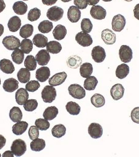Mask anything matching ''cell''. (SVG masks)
<instances>
[{
    "label": "cell",
    "mask_w": 139,
    "mask_h": 157,
    "mask_svg": "<svg viewBox=\"0 0 139 157\" xmlns=\"http://www.w3.org/2000/svg\"><path fill=\"white\" fill-rule=\"evenodd\" d=\"M34 32V27L29 24L24 25L20 29V35L24 39H26L32 35Z\"/></svg>",
    "instance_id": "38"
},
{
    "label": "cell",
    "mask_w": 139,
    "mask_h": 157,
    "mask_svg": "<svg viewBox=\"0 0 139 157\" xmlns=\"http://www.w3.org/2000/svg\"><path fill=\"white\" fill-rule=\"evenodd\" d=\"M38 29L43 34H47L50 32L53 29V24L47 20L43 21L38 25Z\"/></svg>",
    "instance_id": "39"
},
{
    "label": "cell",
    "mask_w": 139,
    "mask_h": 157,
    "mask_svg": "<svg viewBox=\"0 0 139 157\" xmlns=\"http://www.w3.org/2000/svg\"><path fill=\"white\" fill-rule=\"evenodd\" d=\"M36 61L40 66H46L50 60V56L48 51L45 49L40 50L36 56Z\"/></svg>",
    "instance_id": "13"
},
{
    "label": "cell",
    "mask_w": 139,
    "mask_h": 157,
    "mask_svg": "<svg viewBox=\"0 0 139 157\" xmlns=\"http://www.w3.org/2000/svg\"><path fill=\"white\" fill-rule=\"evenodd\" d=\"M130 72L129 67L126 63L120 64L116 70V77L119 79H123L127 77Z\"/></svg>",
    "instance_id": "25"
},
{
    "label": "cell",
    "mask_w": 139,
    "mask_h": 157,
    "mask_svg": "<svg viewBox=\"0 0 139 157\" xmlns=\"http://www.w3.org/2000/svg\"><path fill=\"white\" fill-rule=\"evenodd\" d=\"M125 93V88L122 85L119 83L116 84L112 86L111 90V95L112 98L115 101L118 100L122 98Z\"/></svg>",
    "instance_id": "15"
},
{
    "label": "cell",
    "mask_w": 139,
    "mask_h": 157,
    "mask_svg": "<svg viewBox=\"0 0 139 157\" xmlns=\"http://www.w3.org/2000/svg\"><path fill=\"white\" fill-rule=\"evenodd\" d=\"M81 26L82 31L89 33L93 29V24L89 18H83L81 21Z\"/></svg>",
    "instance_id": "44"
},
{
    "label": "cell",
    "mask_w": 139,
    "mask_h": 157,
    "mask_svg": "<svg viewBox=\"0 0 139 157\" xmlns=\"http://www.w3.org/2000/svg\"><path fill=\"white\" fill-rule=\"evenodd\" d=\"M120 59L123 63H129L133 58V52L130 47L127 45H122L119 51Z\"/></svg>",
    "instance_id": "6"
},
{
    "label": "cell",
    "mask_w": 139,
    "mask_h": 157,
    "mask_svg": "<svg viewBox=\"0 0 139 157\" xmlns=\"http://www.w3.org/2000/svg\"><path fill=\"white\" fill-rule=\"evenodd\" d=\"M33 48V43L30 39H24L21 44V49L24 53L29 54Z\"/></svg>",
    "instance_id": "42"
},
{
    "label": "cell",
    "mask_w": 139,
    "mask_h": 157,
    "mask_svg": "<svg viewBox=\"0 0 139 157\" xmlns=\"http://www.w3.org/2000/svg\"><path fill=\"white\" fill-rule=\"evenodd\" d=\"M131 118L134 123L139 124V107L133 109L131 113Z\"/></svg>",
    "instance_id": "49"
},
{
    "label": "cell",
    "mask_w": 139,
    "mask_h": 157,
    "mask_svg": "<svg viewBox=\"0 0 139 157\" xmlns=\"http://www.w3.org/2000/svg\"><path fill=\"white\" fill-rule=\"evenodd\" d=\"M29 98V94L26 89L20 88L15 93V100L17 103L20 105H24Z\"/></svg>",
    "instance_id": "18"
},
{
    "label": "cell",
    "mask_w": 139,
    "mask_h": 157,
    "mask_svg": "<svg viewBox=\"0 0 139 157\" xmlns=\"http://www.w3.org/2000/svg\"><path fill=\"white\" fill-rule=\"evenodd\" d=\"M18 81L16 79L14 78H8L4 82L3 88L6 92L12 93L18 89Z\"/></svg>",
    "instance_id": "19"
},
{
    "label": "cell",
    "mask_w": 139,
    "mask_h": 157,
    "mask_svg": "<svg viewBox=\"0 0 139 157\" xmlns=\"http://www.w3.org/2000/svg\"><path fill=\"white\" fill-rule=\"evenodd\" d=\"M126 24L125 17L121 14H118L113 17L112 20V29L117 32H120L123 30Z\"/></svg>",
    "instance_id": "7"
},
{
    "label": "cell",
    "mask_w": 139,
    "mask_h": 157,
    "mask_svg": "<svg viewBox=\"0 0 139 157\" xmlns=\"http://www.w3.org/2000/svg\"><path fill=\"white\" fill-rule=\"evenodd\" d=\"M82 63V59L78 56H72L68 58L66 61V63L69 68L72 69H77L81 66Z\"/></svg>",
    "instance_id": "28"
},
{
    "label": "cell",
    "mask_w": 139,
    "mask_h": 157,
    "mask_svg": "<svg viewBox=\"0 0 139 157\" xmlns=\"http://www.w3.org/2000/svg\"><path fill=\"white\" fill-rule=\"evenodd\" d=\"M23 1H28V0H23Z\"/></svg>",
    "instance_id": "63"
},
{
    "label": "cell",
    "mask_w": 139,
    "mask_h": 157,
    "mask_svg": "<svg viewBox=\"0 0 139 157\" xmlns=\"http://www.w3.org/2000/svg\"><path fill=\"white\" fill-rule=\"evenodd\" d=\"M57 97V91L54 86H46L41 92V98L43 102L51 103L55 100Z\"/></svg>",
    "instance_id": "2"
},
{
    "label": "cell",
    "mask_w": 139,
    "mask_h": 157,
    "mask_svg": "<svg viewBox=\"0 0 139 157\" xmlns=\"http://www.w3.org/2000/svg\"><path fill=\"white\" fill-rule=\"evenodd\" d=\"M66 128L64 125L58 124L55 125L52 129V134L54 137L60 138L66 135Z\"/></svg>",
    "instance_id": "34"
},
{
    "label": "cell",
    "mask_w": 139,
    "mask_h": 157,
    "mask_svg": "<svg viewBox=\"0 0 139 157\" xmlns=\"http://www.w3.org/2000/svg\"><path fill=\"white\" fill-rule=\"evenodd\" d=\"M64 14L63 10L57 6H54L47 11V16L51 21H57L62 18Z\"/></svg>",
    "instance_id": "5"
},
{
    "label": "cell",
    "mask_w": 139,
    "mask_h": 157,
    "mask_svg": "<svg viewBox=\"0 0 139 157\" xmlns=\"http://www.w3.org/2000/svg\"><path fill=\"white\" fill-rule=\"evenodd\" d=\"M28 6L23 1L15 2L13 6V10L16 14L18 15L25 14L27 12Z\"/></svg>",
    "instance_id": "30"
},
{
    "label": "cell",
    "mask_w": 139,
    "mask_h": 157,
    "mask_svg": "<svg viewBox=\"0 0 139 157\" xmlns=\"http://www.w3.org/2000/svg\"><path fill=\"white\" fill-rule=\"evenodd\" d=\"M11 57L14 63L17 64H20L23 62L24 54L22 50L19 48L17 49L13 52Z\"/></svg>",
    "instance_id": "41"
},
{
    "label": "cell",
    "mask_w": 139,
    "mask_h": 157,
    "mask_svg": "<svg viewBox=\"0 0 139 157\" xmlns=\"http://www.w3.org/2000/svg\"><path fill=\"white\" fill-rule=\"evenodd\" d=\"M134 16L137 20H139V3L137 4L133 10Z\"/></svg>",
    "instance_id": "51"
},
{
    "label": "cell",
    "mask_w": 139,
    "mask_h": 157,
    "mask_svg": "<svg viewBox=\"0 0 139 157\" xmlns=\"http://www.w3.org/2000/svg\"><path fill=\"white\" fill-rule=\"evenodd\" d=\"M93 67L90 63H86L81 66L80 73L81 76L84 78H87L92 74Z\"/></svg>",
    "instance_id": "29"
},
{
    "label": "cell",
    "mask_w": 139,
    "mask_h": 157,
    "mask_svg": "<svg viewBox=\"0 0 139 157\" xmlns=\"http://www.w3.org/2000/svg\"><path fill=\"white\" fill-rule=\"evenodd\" d=\"M74 4L79 9H85L88 7V0H74Z\"/></svg>",
    "instance_id": "50"
},
{
    "label": "cell",
    "mask_w": 139,
    "mask_h": 157,
    "mask_svg": "<svg viewBox=\"0 0 139 157\" xmlns=\"http://www.w3.org/2000/svg\"><path fill=\"white\" fill-rule=\"evenodd\" d=\"M6 7V4L4 0H0V13L4 11Z\"/></svg>",
    "instance_id": "55"
},
{
    "label": "cell",
    "mask_w": 139,
    "mask_h": 157,
    "mask_svg": "<svg viewBox=\"0 0 139 157\" xmlns=\"http://www.w3.org/2000/svg\"><path fill=\"white\" fill-rule=\"evenodd\" d=\"M1 157V154H0V157Z\"/></svg>",
    "instance_id": "62"
},
{
    "label": "cell",
    "mask_w": 139,
    "mask_h": 157,
    "mask_svg": "<svg viewBox=\"0 0 139 157\" xmlns=\"http://www.w3.org/2000/svg\"><path fill=\"white\" fill-rule=\"evenodd\" d=\"M100 0H88V4L89 6H95L100 2Z\"/></svg>",
    "instance_id": "56"
},
{
    "label": "cell",
    "mask_w": 139,
    "mask_h": 157,
    "mask_svg": "<svg viewBox=\"0 0 139 157\" xmlns=\"http://www.w3.org/2000/svg\"><path fill=\"white\" fill-rule=\"evenodd\" d=\"M88 132L90 136L93 139L100 138L103 134L102 126L96 123H93L89 125L88 128Z\"/></svg>",
    "instance_id": "10"
},
{
    "label": "cell",
    "mask_w": 139,
    "mask_h": 157,
    "mask_svg": "<svg viewBox=\"0 0 139 157\" xmlns=\"http://www.w3.org/2000/svg\"><path fill=\"white\" fill-rule=\"evenodd\" d=\"M126 1H127V2H131V1H132L133 0H125Z\"/></svg>",
    "instance_id": "60"
},
{
    "label": "cell",
    "mask_w": 139,
    "mask_h": 157,
    "mask_svg": "<svg viewBox=\"0 0 139 157\" xmlns=\"http://www.w3.org/2000/svg\"><path fill=\"white\" fill-rule=\"evenodd\" d=\"M11 150L16 157H21L25 154L27 150V145L23 140L16 139L11 146Z\"/></svg>",
    "instance_id": "1"
},
{
    "label": "cell",
    "mask_w": 139,
    "mask_h": 157,
    "mask_svg": "<svg viewBox=\"0 0 139 157\" xmlns=\"http://www.w3.org/2000/svg\"><path fill=\"white\" fill-rule=\"evenodd\" d=\"M48 38L43 34H36L32 39V42L35 46L38 48H44L48 44Z\"/></svg>",
    "instance_id": "23"
},
{
    "label": "cell",
    "mask_w": 139,
    "mask_h": 157,
    "mask_svg": "<svg viewBox=\"0 0 139 157\" xmlns=\"http://www.w3.org/2000/svg\"><path fill=\"white\" fill-rule=\"evenodd\" d=\"M6 140L2 135H0V150L3 148V147L6 145Z\"/></svg>",
    "instance_id": "53"
},
{
    "label": "cell",
    "mask_w": 139,
    "mask_h": 157,
    "mask_svg": "<svg viewBox=\"0 0 139 157\" xmlns=\"http://www.w3.org/2000/svg\"><path fill=\"white\" fill-rule=\"evenodd\" d=\"M14 154L13 153L12 151H9V150H8V151H6V152H4L3 154V155H2V157H14Z\"/></svg>",
    "instance_id": "54"
},
{
    "label": "cell",
    "mask_w": 139,
    "mask_h": 157,
    "mask_svg": "<svg viewBox=\"0 0 139 157\" xmlns=\"http://www.w3.org/2000/svg\"><path fill=\"white\" fill-rule=\"evenodd\" d=\"M28 135L29 138L32 140L38 138L39 136V129L36 126H32L29 129Z\"/></svg>",
    "instance_id": "48"
},
{
    "label": "cell",
    "mask_w": 139,
    "mask_h": 157,
    "mask_svg": "<svg viewBox=\"0 0 139 157\" xmlns=\"http://www.w3.org/2000/svg\"><path fill=\"white\" fill-rule=\"evenodd\" d=\"M46 147V142L43 139H37L33 140L30 143V148L34 151H40Z\"/></svg>",
    "instance_id": "32"
},
{
    "label": "cell",
    "mask_w": 139,
    "mask_h": 157,
    "mask_svg": "<svg viewBox=\"0 0 139 157\" xmlns=\"http://www.w3.org/2000/svg\"><path fill=\"white\" fill-rule=\"evenodd\" d=\"M91 55L95 62L96 63L103 62L106 57L105 50L100 46H97L93 48Z\"/></svg>",
    "instance_id": "9"
},
{
    "label": "cell",
    "mask_w": 139,
    "mask_h": 157,
    "mask_svg": "<svg viewBox=\"0 0 139 157\" xmlns=\"http://www.w3.org/2000/svg\"><path fill=\"white\" fill-rule=\"evenodd\" d=\"M24 66L29 71H34L37 67L36 58L32 55L27 56L24 61Z\"/></svg>",
    "instance_id": "40"
},
{
    "label": "cell",
    "mask_w": 139,
    "mask_h": 157,
    "mask_svg": "<svg viewBox=\"0 0 139 157\" xmlns=\"http://www.w3.org/2000/svg\"><path fill=\"white\" fill-rule=\"evenodd\" d=\"M68 91L70 95L73 98L81 100L85 97V90L79 84H72L70 85L68 88Z\"/></svg>",
    "instance_id": "4"
},
{
    "label": "cell",
    "mask_w": 139,
    "mask_h": 157,
    "mask_svg": "<svg viewBox=\"0 0 139 157\" xmlns=\"http://www.w3.org/2000/svg\"><path fill=\"white\" fill-rule=\"evenodd\" d=\"M66 78L67 74L65 72L56 73L49 78V83L53 86H60L64 83Z\"/></svg>",
    "instance_id": "12"
},
{
    "label": "cell",
    "mask_w": 139,
    "mask_h": 157,
    "mask_svg": "<svg viewBox=\"0 0 139 157\" xmlns=\"http://www.w3.org/2000/svg\"><path fill=\"white\" fill-rule=\"evenodd\" d=\"M50 75V71L48 67H43L36 71V78L39 82H45L46 81L48 80Z\"/></svg>",
    "instance_id": "17"
},
{
    "label": "cell",
    "mask_w": 139,
    "mask_h": 157,
    "mask_svg": "<svg viewBox=\"0 0 139 157\" xmlns=\"http://www.w3.org/2000/svg\"><path fill=\"white\" fill-rule=\"evenodd\" d=\"M75 40L81 46H90L93 44V39L91 35L87 33L81 32L77 34Z\"/></svg>",
    "instance_id": "8"
},
{
    "label": "cell",
    "mask_w": 139,
    "mask_h": 157,
    "mask_svg": "<svg viewBox=\"0 0 139 157\" xmlns=\"http://www.w3.org/2000/svg\"><path fill=\"white\" fill-rule=\"evenodd\" d=\"M66 107L67 112L70 114L72 115H77L81 112V107L76 102L72 101L68 102L66 104Z\"/></svg>",
    "instance_id": "36"
},
{
    "label": "cell",
    "mask_w": 139,
    "mask_h": 157,
    "mask_svg": "<svg viewBox=\"0 0 139 157\" xmlns=\"http://www.w3.org/2000/svg\"><path fill=\"white\" fill-rule=\"evenodd\" d=\"M58 0H42V2L43 4L46 6H52L57 2Z\"/></svg>",
    "instance_id": "52"
},
{
    "label": "cell",
    "mask_w": 139,
    "mask_h": 157,
    "mask_svg": "<svg viewBox=\"0 0 139 157\" xmlns=\"http://www.w3.org/2000/svg\"><path fill=\"white\" fill-rule=\"evenodd\" d=\"M2 44L9 50H15L21 47L20 39L14 36H6L3 39Z\"/></svg>",
    "instance_id": "3"
},
{
    "label": "cell",
    "mask_w": 139,
    "mask_h": 157,
    "mask_svg": "<svg viewBox=\"0 0 139 157\" xmlns=\"http://www.w3.org/2000/svg\"><path fill=\"white\" fill-rule=\"evenodd\" d=\"M0 69L4 73L12 74L15 71V67L11 60L3 59L0 61Z\"/></svg>",
    "instance_id": "20"
},
{
    "label": "cell",
    "mask_w": 139,
    "mask_h": 157,
    "mask_svg": "<svg viewBox=\"0 0 139 157\" xmlns=\"http://www.w3.org/2000/svg\"><path fill=\"white\" fill-rule=\"evenodd\" d=\"M97 84L98 80L94 76H89L84 81V88L88 91L94 90Z\"/></svg>",
    "instance_id": "33"
},
{
    "label": "cell",
    "mask_w": 139,
    "mask_h": 157,
    "mask_svg": "<svg viewBox=\"0 0 139 157\" xmlns=\"http://www.w3.org/2000/svg\"><path fill=\"white\" fill-rule=\"evenodd\" d=\"M59 113L58 109L55 106L47 107L43 113V117L48 121H52L54 119Z\"/></svg>",
    "instance_id": "26"
},
{
    "label": "cell",
    "mask_w": 139,
    "mask_h": 157,
    "mask_svg": "<svg viewBox=\"0 0 139 157\" xmlns=\"http://www.w3.org/2000/svg\"><path fill=\"white\" fill-rule=\"evenodd\" d=\"M103 1L104 2H110V1H111L112 0H103Z\"/></svg>",
    "instance_id": "59"
},
{
    "label": "cell",
    "mask_w": 139,
    "mask_h": 157,
    "mask_svg": "<svg viewBox=\"0 0 139 157\" xmlns=\"http://www.w3.org/2000/svg\"><path fill=\"white\" fill-rule=\"evenodd\" d=\"M37 101L34 99L27 100L26 102L24 104V108L25 111L27 112H32L35 111L38 107Z\"/></svg>",
    "instance_id": "46"
},
{
    "label": "cell",
    "mask_w": 139,
    "mask_h": 157,
    "mask_svg": "<svg viewBox=\"0 0 139 157\" xmlns=\"http://www.w3.org/2000/svg\"><path fill=\"white\" fill-rule=\"evenodd\" d=\"M41 16V11L37 7L30 10L28 14V20L30 21H36Z\"/></svg>",
    "instance_id": "45"
},
{
    "label": "cell",
    "mask_w": 139,
    "mask_h": 157,
    "mask_svg": "<svg viewBox=\"0 0 139 157\" xmlns=\"http://www.w3.org/2000/svg\"><path fill=\"white\" fill-rule=\"evenodd\" d=\"M28 124L25 121L17 122L12 127V132L16 135H21L27 130Z\"/></svg>",
    "instance_id": "21"
},
{
    "label": "cell",
    "mask_w": 139,
    "mask_h": 157,
    "mask_svg": "<svg viewBox=\"0 0 139 157\" xmlns=\"http://www.w3.org/2000/svg\"><path fill=\"white\" fill-rule=\"evenodd\" d=\"M68 18L72 23H77L80 20L81 12L78 7L76 6H71L68 11Z\"/></svg>",
    "instance_id": "14"
},
{
    "label": "cell",
    "mask_w": 139,
    "mask_h": 157,
    "mask_svg": "<svg viewBox=\"0 0 139 157\" xmlns=\"http://www.w3.org/2000/svg\"><path fill=\"white\" fill-rule=\"evenodd\" d=\"M67 34L66 27L62 25H58L53 30V35L55 39L61 40L64 39Z\"/></svg>",
    "instance_id": "24"
},
{
    "label": "cell",
    "mask_w": 139,
    "mask_h": 157,
    "mask_svg": "<svg viewBox=\"0 0 139 157\" xmlns=\"http://www.w3.org/2000/svg\"><path fill=\"white\" fill-rule=\"evenodd\" d=\"M101 36L103 42L107 45H113L116 42V35L109 29L103 30Z\"/></svg>",
    "instance_id": "16"
},
{
    "label": "cell",
    "mask_w": 139,
    "mask_h": 157,
    "mask_svg": "<svg viewBox=\"0 0 139 157\" xmlns=\"http://www.w3.org/2000/svg\"><path fill=\"white\" fill-rule=\"evenodd\" d=\"M47 50L51 54H57L62 50L60 43L57 41H50L46 46Z\"/></svg>",
    "instance_id": "35"
},
{
    "label": "cell",
    "mask_w": 139,
    "mask_h": 157,
    "mask_svg": "<svg viewBox=\"0 0 139 157\" xmlns=\"http://www.w3.org/2000/svg\"><path fill=\"white\" fill-rule=\"evenodd\" d=\"M40 86L39 83L38 81L32 80L27 82L25 88L27 91L30 92H34L38 90Z\"/></svg>",
    "instance_id": "47"
},
{
    "label": "cell",
    "mask_w": 139,
    "mask_h": 157,
    "mask_svg": "<svg viewBox=\"0 0 139 157\" xmlns=\"http://www.w3.org/2000/svg\"><path fill=\"white\" fill-rule=\"evenodd\" d=\"M90 14L94 19L102 20L105 19L107 14L106 10L100 6H94L91 7Z\"/></svg>",
    "instance_id": "11"
},
{
    "label": "cell",
    "mask_w": 139,
    "mask_h": 157,
    "mask_svg": "<svg viewBox=\"0 0 139 157\" xmlns=\"http://www.w3.org/2000/svg\"><path fill=\"white\" fill-rule=\"evenodd\" d=\"M21 25V20L20 17L14 16L9 19L7 24V26L10 32H16L20 29Z\"/></svg>",
    "instance_id": "22"
},
{
    "label": "cell",
    "mask_w": 139,
    "mask_h": 157,
    "mask_svg": "<svg viewBox=\"0 0 139 157\" xmlns=\"http://www.w3.org/2000/svg\"><path fill=\"white\" fill-rule=\"evenodd\" d=\"M35 126L40 130H47L50 127V123L48 120L43 118H38L35 121Z\"/></svg>",
    "instance_id": "43"
},
{
    "label": "cell",
    "mask_w": 139,
    "mask_h": 157,
    "mask_svg": "<svg viewBox=\"0 0 139 157\" xmlns=\"http://www.w3.org/2000/svg\"><path fill=\"white\" fill-rule=\"evenodd\" d=\"M71 1L72 0H61V1H62L63 2H64V3L70 2V1Z\"/></svg>",
    "instance_id": "58"
},
{
    "label": "cell",
    "mask_w": 139,
    "mask_h": 157,
    "mask_svg": "<svg viewBox=\"0 0 139 157\" xmlns=\"http://www.w3.org/2000/svg\"><path fill=\"white\" fill-rule=\"evenodd\" d=\"M9 116L12 121L17 123L18 121H21L23 118V113L19 107L14 106L10 110Z\"/></svg>",
    "instance_id": "27"
},
{
    "label": "cell",
    "mask_w": 139,
    "mask_h": 157,
    "mask_svg": "<svg viewBox=\"0 0 139 157\" xmlns=\"http://www.w3.org/2000/svg\"><path fill=\"white\" fill-rule=\"evenodd\" d=\"M19 81L21 83H26L30 79V71L26 68H21L17 75Z\"/></svg>",
    "instance_id": "31"
},
{
    "label": "cell",
    "mask_w": 139,
    "mask_h": 157,
    "mask_svg": "<svg viewBox=\"0 0 139 157\" xmlns=\"http://www.w3.org/2000/svg\"><path fill=\"white\" fill-rule=\"evenodd\" d=\"M4 30V29L3 25L0 24V37L3 34Z\"/></svg>",
    "instance_id": "57"
},
{
    "label": "cell",
    "mask_w": 139,
    "mask_h": 157,
    "mask_svg": "<svg viewBox=\"0 0 139 157\" xmlns=\"http://www.w3.org/2000/svg\"><path fill=\"white\" fill-rule=\"evenodd\" d=\"M1 78H0V85H1Z\"/></svg>",
    "instance_id": "61"
},
{
    "label": "cell",
    "mask_w": 139,
    "mask_h": 157,
    "mask_svg": "<svg viewBox=\"0 0 139 157\" xmlns=\"http://www.w3.org/2000/svg\"><path fill=\"white\" fill-rule=\"evenodd\" d=\"M91 101L92 104L95 107L100 108L104 106L105 104V98L100 94H95L91 98Z\"/></svg>",
    "instance_id": "37"
}]
</instances>
